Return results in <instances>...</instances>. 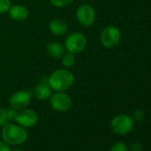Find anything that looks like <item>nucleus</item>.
I'll return each mask as SVG.
<instances>
[{
    "label": "nucleus",
    "mask_w": 151,
    "mask_h": 151,
    "mask_svg": "<svg viewBox=\"0 0 151 151\" xmlns=\"http://www.w3.org/2000/svg\"><path fill=\"white\" fill-rule=\"evenodd\" d=\"M12 151H25V150H24V149H22V148L17 147V148H14V149H13Z\"/></svg>",
    "instance_id": "23"
},
{
    "label": "nucleus",
    "mask_w": 151,
    "mask_h": 151,
    "mask_svg": "<svg viewBox=\"0 0 151 151\" xmlns=\"http://www.w3.org/2000/svg\"><path fill=\"white\" fill-rule=\"evenodd\" d=\"M52 90L49 86L47 80L46 82H41L38 86H37L34 89V95L35 97L41 101H48L52 94Z\"/></svg>",
    "instance_id": "13"
},
{
    "label": "nucleus",
    "mask_w": 151,
    "mask_h": 151,
    "mask_svg": "<svg viewBox=\"0 0 151 151\" xmlns=\"http://www.w3.org/2000/svg\"><path fill=\"white\" fill-rule=\"evenodd\" d=\"M12 6L11 0H0V14H6Z\"/></svg>",
    "instance_id": "18"
},
{
    "label": "nucleus",
    "mask_w": 151,
    "mask_h": 151,
    "mask_svg": "<svg viewBox=\"0 0 151 151\" xmlns=\"http://www.w3.org/2000/svg\"><path fill=\"white\" fill-rule=\"evenodd\" d=\"M7 13L11 19H13L15 22H24L29 17V9L22 5L12 6Z\"/></svg>",
    "instance_id": "10"
},
{
    "label": "nucleus",
    "mask_w": 151,
    "mask_h": 151,
    "mask_svg": "<svg viewBox=\"0 0 151 151\" xmlns=\"http://www.w3.org/2000/svg\"><path fill=\"white\" fill-rule=\"evenodd\" d=\"M135 122L132 116L126 114H119L115 116L110 121V129L116 135H127L134 129Z\"/></svg>",
    "instance_id": "3"
},
{
    "label": "nucleus",
    "mask_w": 151,
    "mask_h": 151,
    "mask_svg": "<svg viewBox=\"0 0 151 151\" xmlns=\"http://www.w3.org/2000/svg\"><path fill=\"white\" fill-rule=\"evenodd\" d=\"M74 0H50V3L52 6L56 8H65L69 6Z\"/></svg>",
    "instance_id": "15"
},
{
    "label": "nucleus",
    "mask_w": 151,
    "mask_h": 151,
    "mask_svg": "<svg viewBox=\"0 0 151 151\" xmlns=\"http://www.w3.org/2000/svg\"><path fill=\"white\" fill-rule=\"evenodd\" d=\"M1 136L2 139L10 146H18L27 141L29 132L26 128L17 123L7 122L2 126Z\"/></svg>",
    "instance_id": "2"
},
{
    "label": "nucleus",
    "mask_w": 151,
    "mask_h": 151,
    "mask_svg": "<svg viewBox=\"0 0 151 151\" xmlns=\"http://www.w3.org/2000/svg\"><path fill=\"white\" fill-rule=\"evenodd\" d=\"M129 150L131 151H142L143 150V145L140 142H132L129 147Z\"/></svg>",
    "instance_id": "21"
},
{
    "label": "nucleus",
    "mask_w": 151,
    "mask_h": 151,
    "mask_svg": "<svg viewBox=\"0 0 151 151\" xmlns=\"http://www.w3.org/2000/svg\"><path fill=\"white\" fill-rule=\"evenodd\" d=\"M46 52L48 56L57 60L60 59L63 56V54L66 52V49L64 45L61 44L60 42L53 41L46 45Z\"/></svg>",
    "instance_id": "12"
},
{
    "label": "nucleus",
    "mask_w": 151,
    "mask_h": 151,
    "mask_svg": "<svg viewBox=\"0 0 151 151\" xmlns=\"http://www.w3.org/2000/svg\"><path fill=\"white\" fill-rule=\"evenodd\" d=\"M17 114H18V110L9 108L6 109V118H7V122L10 123H15L16 121V117H17Z\"/></svg>",
    "instance_id": "19"
},
{
    "label": "nucleus",
    "mask_w": 151,
    "mask_h": 151,
    "mask_svg": "<svg viewBox=\"0 0 151 151\" xmlns=\"http://www.w3.org/2000/svg\"><path fill=\"white\" fill-rule=\"evenodd\" d=\"M132 118L134 122H141L144 120L145 116H146V114L145 112L140 109H135L132 114Z\"/></svg>",
    "instance_id": "17"
},
{
    "label": "nucleus",
    "mask_w": 151,
    "mask_h": 151,
    "mask_svg": "<svg viewBox=\"0 0 151 151\" xmlns=\"http://www.w3.org/2000/svg\"><path fill=\"white\" fill-rule=\"evenodd\" d=\"M61 60V65L65 68H72L76 63V54L66 52L63 56L60 58Z\"/></svg>",
    "instance_id": "14"
},
{
    "label": "nucleus",
    "mask_w": 151,
    "mask_h": 151,
    "mask_svg": "<svg viewBox=\"0 0 151 151\" xmlns=\"http://www.w3.org/2000/svg\"><path fill=\"white\" fill-rule=\"evenodd\" d=\"M7 123L6 118V109L0 107V126H3Z\"/></svg>",
    "instance_id": "20"
},
{
    "label": "nucleus",
    "mask_w": 151,
    "mask_h": 151,
    "mask_svg": "<svg viewBox=\"0 0 151 151\" xmlns=\"http://www.w3.org/2000/svg\"><path fill=\"white\" fill-rule=\"evenodd\" d=\"M109 151H129V147L126 143L123 141H116L110 147Z\"/></svg>",
    "instance_id": "16"
},
{
    "label": "nucleus",
    "mask_w": 151,
    "mask_h": 151,
    "mask_svg": "<svg viewBox=\"0 0 151 151\" xmlns=\"http://www.w3.org/2000/svg\"><path fill=\"white\" fill-rule=\"evenodd\" d=\"M0 151H12V148L9 144L2 139L0 140Z\"/></svg>",
    "instance_id": "22"
},
{
    "label": "nucleus",
    "mask_w": 151,
    "mask_h": 151,
    "mask_svg": "<svg viewBox=\"0 0 151 151\" xmlns=\"http://www.w3.org/2000/svg\"><path fill=\"white\" fill-rule=\"evenodd\" d=\"M48 29H49L50 32L52 33L53 35L61 37V36H64L68 32V23L66 22V21H64L60 18H55V19H52L49 22Z\"/></svg>",
    "instance_id": "11"
},
{
    "label": "nucleus",
    "mask_w": 151,
    "mask_h": 151,
    "mask_svg": "<svg viewBox=\"0 0 151 151\" xmlns=\"http://www.w3.org/2000/svg\"><path fill=\"white\" fill-rule=\"evenodd\" d=\"M122 39V33L120 29L113 25L105 27L100 35V42L106 49H112L116 47Z\"/></svg>",
    "instance_id": "5"
},
{
    "label": "nucleus",
    "mask_w": 151,
    "mask_h": 151,
    "mask_svg": "<svg viewBox=\"0 0 151 151\" xmlns=\"http://www.w3.org/2000/svg\"><path fill=\"white\" fill-rule=\"evenodd\" d=\"M51 108L60 113L68 111L73 104L72 98L66 92H54L51 95L50 99Z\"/></svg>",
    "instance_id": "6"
},
{
    "label": "nucleus",
    "mask_w": 151,
    "mask_h": 151,
    "mask_svg": "<svg viewBox=\"0 0 151 151\" xmlns=\"http://www.w3.org/2000/svg\"><path fill=\"white\" fill-rule=\"evenodd\" d=\"M47 83L53 92H67L75 83V76L68 68H58L49 76Z\"/></svg>",
    "instance_id": "1"
},
{
    "label": "nucleus",
    "mask_w": 151,
    "mask_h": 151,
    "mask_svg": "<svg viewBox=\"0 0 151 151\" xmlns=\"http://www.w3.org/2000/svg\"><path fill=\"white\" fill-rule=\"evenodd\" d=\"M76 19L83 27H91L96 21V11L90 4H82L76 11Z\"/></svg>",
    "instance_id": "7"
},
{
    "label": "nucleus",
    "mask_w": 151,
    "mask_h": 151,
    "mask_svg": "<svg viewBox=\"0 0 151 151\" xmlns=\"http://www.w3.org/2000/svg\"><path fill=\"white\" fill-rule=\"evenodd\" d=\"M66 52L78 54L85 51L87 46V37L83 32L76 31L69 34L64 42Z\"/></svg>",
    "instance_id": "4"
},
{
    "label": "nucleus",
    "mask_w": 151,
    "mask_h": 151,
    "mask_svg": "<svg viewBox=\"0 0 151 151\" xmlns=\"http://www.w3.org/2000/svg\"><path fill=\"white\" fill-rule=\"evenodd\" d=\"M38 122V115L32 109L26 108L18 111L15 123L28 129L34 127Z\"/></svg>",
    "instance_id": "8"
},
{
    "label": "nucleus",
    "mask_w": 151,
    "mask_h": 151,
    "mask_svg": "<svg viewBox=\"0 0 151 151\" xmlns=\"http://www.w3.org/2000/svg\"><path fill=\"white\" fill-rule=\"evenodd\" d=\"M31 102V94L29 91L21 90L14 93L9 99L10 108L16 110H22L29 106Z\"/></svg>",
    "instance_id": "9"
}]
</instances>
